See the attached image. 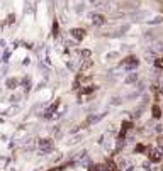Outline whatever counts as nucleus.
<instances>
[{"instance_id": "1", "label": "nucleus", "mask_w": 163, "mask_h": 171, "mask_svg": "<svg viewBox=\"0 0 163 171\" xmlns=\"http://www.w3.org/2000/svg\"><path fill=\"white\" fill-rule=\"evenodd\" d=\"M162 153H163V147H155V149H150L148 151V158L151 163H158L162 159Z\"/></svg>"}, {"instance_id": "2", "label": "nucleus", "mask_w": 163, "mask_h": 171, "mask_svg": "<svg viewBox=\"0 0 163 171\" xmlns=\"http://www.w3.org/2000/svg\"><path fill=\"white\" fill-rule=\"evenodd\" d=\"M53 147H55V144H53V141H51V139H41V141H39L41 153H49V151H53Z\"/></svg>"}, {"instance_id": "3", "label": "nucleus", "mask_w": 163, "mask_h": 171, "mask_svg": "<svg viewBox=\"0 0 163 171\" xmlns=\"http://www.w3.org/2000/svg\"><path fill=\"white\" fill-rule=\"evenodd\" d=\"M138 65H139V61L134 56H129V58L124 59V68H126V70H136Z\"/></svg>"}, {"instance_id": "4", "label": "nucleus", "mask_w": 163, "mask_h": 171, "mask_svg": "<svg viewBox=\"0 0 163 171\" xmlns=\"http://www.w3.org/2000/svg\"><path fill=\"white\" fill-rule=\"evenodd\" d=\"M106 22H107L106 17L100 15V14H94V15H92V24L94 25H104Z\"/></svg>"}, {"instance_id": "5", "label": "nucleus", "mask_w": 163, "mask_h": 171, "mask_svg": "<svg viewBox=\"0 0 163 171\" xmlns=\"http://www.w3.org/2000/svg\"><path fill=\"white\" fill-rule=\"evenodd\" d=\"M72 36H73L75 39H83V37H85V29H78V27H77V29H72Z\"/></svg>"}, {"instance_id": "6", "label": "nucleus", "mask_w": 163, "mask_h": 171, "mask_svg": "<svg viewBox=\"0 0 163 171\" xmlns=\"http://www.w3.org/2000/svg\"><path fill=\"white\" fill-rule=\"evenodd\" d=\"M106 114H100V115H90L89 119H87V122L89 124H97V122H100L102 120V117H104Z\"/></svg>"}, {"instance_id": "7", "label": "nucleus", "mask_w": 163, "mask_h": 171, "mask_svg": "<svg viewBox=\"0 0 163 171\" xmlns=\"http://www.w3.org/2000/svg\"><path fill=\"white\" fill-rule=\"evenodd\" d=\"M160 22H163V15H155V17H151V19H148V24H151V25H156V24H160Z\"/></svg>"}, {"instance_id": "8", "label": "nucleus", "mask_w": 163, "mask_h": 171, "mask_svg": "<svg viewBox=\"0 0 163 171\" xmlns=\"http://www.w3.org/2000/svg\"><path fill=\"white\" fill-rule=\"evenodd\" d=\"M133 127V124L129 122V120H126V122H122V130H121V137H124L126 136V132H128V129H131Z\"/></svg>"}, {"instance_id": "9", "label": "nucleus", "mask_w": 163, "mask_h": 171, "mask_svg": "<svg viewBox=\"0 0 163 171\" xmlns=\"http://www.w3.org/2000/svg\"><path fill=\"white\" fill-rule=\"evenodd\" d=\"M151 114H153V117H155V119H160V117H162V110H160V107H158V105H153V108H151Z\"/></svg>"}, {"instance_id": "10", "label": "nucleus", "mask_w": 163, "mask_h": 171, "mask_svg": "<svg viewBox=\"0 0 163 171\" xmlns=\"http://www.w3.org/2000/svg\"><path fill=\"white\" fill-rule=\"evenodd\" d=\"M136 82H138V75H136V73H129V75H128L126 83H129V85H131V83H136Z\"/></svg>"}, {"instance_id": "11", "label": "nucleus", "mask_w": 163, "mask_h": 171, "mask_svg": "<svg viewBox=\"0 0 163 171\" xmlns=\"http://www.w3.org/2000/svg\"><path fill=\"white\" fill-rule=\"evenodd\" d=\"M17 83H19V82H17L16 78H9V80H7V87H9L10 90H14V88L17 87Z\"/></svg>"}, {"instance_id": "12", "label": "nucleus", "mask_w": 163, "mask_h": 171, "mask_svg": "<svg viewBox=\"0 0 163 171\" xmlns=\"http://www.w3.org/2000/svg\"><path fill=\"white\" fill-rule=\"evenodd\" d=\"M145 17H146V12H139V14H134L133 19H134V20H141V19H145Z\"/></svg>"}, {"instance_id": "13", "label": "nucleus", "mask_w": 163, "mask_h": 171, "mask_svg": "<svg viewBox=\"0 0 163 171\" xmlns=\"http://www.w3.org/2000/svg\"><path fill=\"white\" fill-rule=\"evenodd\" d=\"M22 85H24L26 90H29L31 88V78H24V80H22Z\"/></svg>"}, {"instance_id": "14", "label": "nucleus", "mask_w": 163, "mask_h": 171, "mask_svg": "<svg viewBox=\"0 0 163 171\" xmlns=\"http://www.w3.org/2000/svg\"><path fill=\"white\" fill-rule=\"evenodd\" d=\"M134 151H136V153H145L146 147H145V144H138V146L134 147Z\"/></svg>"}, {"instance_id": "15", "label": "nucleus", "mask_w": 163, "mask_h": 171, "mask_svg": "<svg viewBox=\"0 0 163 171\" xmlns=\"http://www.w3.org/2000/svg\"><path fill=\"white\" fill-rule=\"evenodd\" d=\"M24 149H26V151L34 149V142H33V141H27V142H26V146H24Z\"/></svg>"}, {"instance_id": "16", "label": "nucleus", "mask_w": 163, "mask_h": 171, "mask_svg": "<svg viewBox=\"0 0 163 171\" xmlns=\"http://www.w3.org/2000/svg\"><path fill=\"white\" fill-rule=\"evenodd\" d=\"M155 66L156 68H163V58H156L155 59Z\"/></svg>"}, {"instance_id": "17", "label": "nucleus", "mask_w": 163, "mask_h": 171, "mask_svg": "<svg viewBox=\"0 0 163 171\" xmlns=\"http://www.w3.org/2000/svg\"><path fill=\"white\" fill-rule=\"evenodd\" d=\"M94 87H85V88L82 90V93H85V95H89V93H92V91H94Z\"/></svg>"}, {"instance_id": "18", "label": "nucleus", "mask_w": 163, "mask_h": 171, "mask_svg": "<svg viewBox=\"0 0 163 171\" xmlns=\"http://www.w3.org/2000/svg\"><path fill=\"white\" fill-rule=\"evenodd\" d=\"M80 54H82L83 58H90V54H92V51H90V49H83V51H82Z\"/></svg>"}, {"instance_id": "19", "label": "nucleus", "mask_w": 163, "mask_h": 171, "mask_svg": "<svg viewBox=\"0 0 163 171\" xmlns=\"http://www.w3.org/2000/svg\"><path fill=\"white\" fill-rule=\"evenodd\" d=\"M9 54H10V53H9V49H5V51H4V58H2V61H4V63H7Z\"/></svg>"}, {"instance_id": "20", "label": "nucleus", "mask_w": 163, "mask_h": 171, "mask_svg": "<svg viewBox=\"0 0 163 171\" xmlns=\"http://www.w3.org/2000/svg\"><path fill=\"white\" fill-rule=\"evenodd\" d=\"M53 36H58V22L55 20V24H53Z\"/></svg>"}, {"instance_id": "21", "label": "nucleus", "mask_w": 163, "mask_h": 171, "mask_svg": "<svg viewBox=\"0 0 163 171\" xmlns=\"http://www.w3.org/2000/svg\"><path fill=\"white\" fill-rule=\"evenodd\" d=\"M14 20H16V15H14V14H10V15L7 17V24H12Z\"/></svg>"}, {"instance_id": "22", "label": "nucleus", "mask_w": 163, "mask_h": 171, "mask_svg": "<svg viewBox=\"0 0 163 171\" xmlns=\"http://www.w3.org/2000/svg\"><path fill=\"white\" fill-rule=\"evenodd\" d=\"M124 144H126V142H124V139H122V141H119V142H117V146H116V151H119L121 147H124Z\"/></svg>"}, {"instance_id": "23", "label": "nucleus", "mask_w": 163, "mask_h": 171, "mask_svg": "<svg viewBox=\"0 0 163 171\" xmlns=\"http://www.w3.org/2000/svg\"><path fill=\"white\" fill-rule=\"evenodd\" d=\"M17 110H19V107H12V108H9V110L5 112V114H16Z\"/></svg>"}, {"instance_id": "24", "label": "nucleus", "mask_w": 163, "mask_h": 171, "mask_svg": "<svg viewBox=\"0 0 163 171\" xmlns=\"http://www.w3.org/2000/svg\"><path fill=\"white\" fill-rule=\"evenodd\" d=\"M119 166H121V168H126V166H128L126 159H119Z\"/></svg>"}, {"instance_id": "25", "label": "nucleus", "mask_w": 163, "mask_h": 171, "mask_svg": "<svg viewBox=\"0 0 163 171\" xmlns=\"http://www.w3.org/2000/svg\"><path fill=\"white\" fill-rule=\"evenodd\" d=\"M143 168H145V170H150V161H145V163H143Z\"/></svg>"}, {"instance_id": "26", "label": "nucleus", "mask_w": 163, "mask_h": 171, "mask_svg": "<svg viewBox=\"0 0 163 171\" xmlns=\"http://www.w3.org/2000/svg\"><path fill=\"white\" fill-rule=\"evenodd\" d=\"M10 100H12V102H17V100H19V95H12V97H10Z\"/></svg>"}, {"instance_id": "27", "label": "nucleus", "mask_w": 163, "mask_h": 171, "mask_svg": "<svg viewBox=\"0 0 163 171\" xmlns=\"http://www.w3.org/2000/svg\"><path fill=\"white\" fill-rule=\"evenodd\" d=\"M119 102H121V98H112V103H114V105H117Z\"/></svg>"}, {"instance_id": "28", "label": "nucleus", "mask_w": 163, "mask_h": 171, "mask_svg": "<svg viewBox=\"0 0 163 171\" xmlns=\"http://www.w3.org/2000/svg\"><path fill=\"white\" fill-rule=\"evenodd\" d=\"M60 171H61V170H60Z\"/></svg>"}]
</instances>
